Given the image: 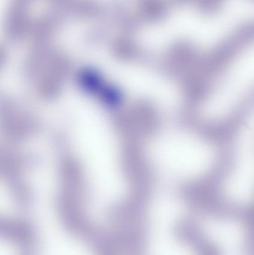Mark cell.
<instances>
[{
  "instance_id": "cell-1",
  "label": "cell",
  "mask_w": 254,
  "mask_h": 255,
  "mask_svg": "<svg viewBox=\"0 0 254 255\" xmlns=\"http://www.w3.org/2000/svg\"><path fill=\"white\" fill-rule=\"evenodd\" d=\"M254 112V22L192 79L187 112L219 133Z\"/></svg>"
},
{
  "instance_id": "cell-2",
  "label": "cell",
  "mask_w": 254,
  "mask_h": 255,
  "mask_svg": "<svg viewBox=\"0 0 254 255\" xmlns=\"http://www.w3.org/2000/svg\"><path fill=\"white\" fill-rule=\"evenodd\" d=\"M174 235L182 244L189 247L196 255H221L216 244H213L201 228L190 220H181L174 227Z\"/></svg>"
}]
</instances>
